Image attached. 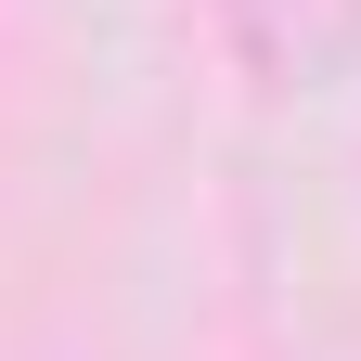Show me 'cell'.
I'll return each instance as SVG.
<instances>
[{
    "mask_svg": "<svg viewBox=\"0 0 361 361\" xmlns=\"http://www.w3.org/2000/svg\"><path fill=\"white\" fill-rule=\"evenodd\" d=\"M219 26H233L245 78L297 90V78H336L348 39H361V0H219Z\"/></svg>",
    "mask_w": 361,
    "mask_h": 361,
    "instance_id": "cell-1",
    "label": "cell"
}]
</instances>
